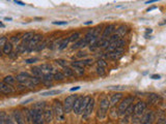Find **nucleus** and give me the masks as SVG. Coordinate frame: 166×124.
Segmentation results:
<instances>
[{"label": "nucleus", "instance_id": "nucleus-1", "mask_svg": "<svg viewBox=\"0 0 166 124\" xmlns=\"http://www.w3.org/2000/svg\"><path fill=\"white\" fill-rule=\"evenodd\" d=\"M110 99H108L107 97H103L102 99L100 100V106H99V110H98V117L100 119H104L107 116V113L110 109Z\"/></svg>", "mask_w": 166, "mask_h": 124}, {"label": "nucleus", "instance_id": "nucleus-2", "mask_svg": "<svg viewBox=\"0 0 166 124\" xmlns=\"http://www.w3.org/2000/svg\"><path fill=\"white\" fill-rule=\"evenodd\" d=\"M133 102H134V96H128V97H126L123 100H122V103H119L118 109V115H120V116L125 115L126 110L131 106V104L133 103Z\"/></svg>", "mask_w": 166, "mask_h": 124}, {"label": "nucleus", "instance_id": "nucleus-3", "mask_svg": "<svg viewBox=\"0 0 166 124\" xmlns=\"http://www.w3.org/2000/svg\"><path fill=\"white\" fill-rule=\"evenodd\" d=\"M53 111H54V115L56 116V118L60 121L64 120V109H63V104L61 103L59 100H55L54 102V107H53Z\"/></svg>", "mask_w": 166, "mask_h": 124}, {"label": "nucleus", "instance_id": "nucleus-4", "mask_svg": "<svg viewBox=\"0 0 166 124\" xmlns=\"http://www.w3.org/2000/svg\"><path fill=\"white\" fill-rule=\"evenodd\" d=\"M32 113V123L33 124H45V119H44V114L42 110L38 109H31Z\"/></svg>", "mask_w": 166, "mask_h": 124}, {"label": "nucleus", "instance_id": "nucleus-5", "mask_svg": "<svg viewBox=\"0 0 166 124\" xmlns=\"http://www.w3.org/2000/svg\"><path fill=\"white\" fill-rule=\"evenodd\" d=\"M42 40H43V35L42 34H34V36L27 42V49H26V52H31V51L35 50L37 45L40 44Z\"/></svg>", "mask_w": 166, "mask_h": 124}, {"label": "nucleus", "instance_id": "nucleus-6", "mask_svg": "<svg viewBox=\"0 0 166 124\" xmlns=\"http://www.w3.org/2000/svg\"><path fill=\"white\" fill-rule=\"evenodd\" d=\"M77 98V95L75 94V95H70L68 96L66 99H64L63 102V109H64V113L69 114L71 111H73V106H74V103L75 100Z\"/></svg>", "mask_w": 166, "mask_h": 124}, {"label": "nucleus", "instance_id": "nucleus-7", "mask_svg": "<svg viewBox=\"0 0 166 124\" xmlns=\"http://www.w3.org/2000/svg\"><path fill=\"white\" fill-rule=\"evenodd\" d=\"M93 107H95V99H93V97H90L89 102L87 103L85 109H84L83 113H82L83 119H87L90 115H92V113H93Z\"/></svg>", "mask_w": 166, "mask_h": 124}, {"label": "nucleus", "instance_id": "nucleus-8", "mask_svg": "<svg viewBox=\"0 0 166 124\" xmlns=\"http://www.w3.org/2000/svg\"><path fill=\"white\" fill-rule=\"evenodd\" d=\"M115 31H116V26L114 24H110L108 26H106L105 29H104L102 32V36H101V38L107 40V38H109L112 34H114Z\"/></svg>", "mask_w": 166, "mask_h": 124}, {"label": "nucleus", "instance_id": "nucleus-9", "mask_svg": "<svg viewBox=\"0 0 166 124\" xmlns=\"http://www.w3.org/2000/svg\"><path fill=\"white\" fill-rule=\"evenodd\" d=\"M146 110V103L144 102H139L134 106V115L136 117H140L143 115Z\"/></svg>", "mask_w": 166, "mask_h": 124}, {"label": "nucleus", "instance_id": "nucleus-10", "mask_svg": "<svg viewBox=\"0 0 166 124\" xmlns=\"http://www.w3.org/2000/svg\"><path fill=\"white\" fill-rule=\"evenodd\" d=\"M126 45V41L122 40V38H119V40L115 41H112L111 44H110L108 47L106 48L107 52H110V51H114V50H118V49H122L123 48V45Z\"/></svg>", "mask_w": 166, "mask_h": 124}, {"label": "nucleus", "instance_id": "nucleus-11", "mask_svg": "<svg viewBox=\"0 0 166 124\" xmlns=\"http://www.w3.org/2000/svg\"><path fill=\"white\" fill-rule=\"evenodd\" d=\"M106 57L109 58L110 60H118L119 59L120 57L123 56V49H118V50H114V51H110V52H107L106 53Z\"/></svg>", "mask_w": 166, "mask_h": 124}, {"label": "nucleus", "instance_id": "nucleus-12", "mask_svg": "<svg viewBox=\"0 0 166 124\" xmlns=\"http://www.w3.org/2000/svg\"><path fill=\"white\" fill-rule=\"evenodd\" d=\"M83 97L84 96H77L76 100H75L74 103V106H73V111L74 113L76 114V115H82V110H81V104H82V100H83Z\"/></svg>", "mask_w": 166, "mask_h": 124}, {"label": "nucleus", "instance_id": "nucleus-13", "mask_svg": "<svg viewBox=\"0 0 166 124\" xmlns=\"http://www.w3.org/2000/svg\"><path fill=\"white\" fill-rule=\"evenodd\" d=\"M43 114H44V119H45V123L46 124H50L52 121H53V118H54V111L53 109H45L43 111Z\"/></svg>", "mask_w": 166, "mask_h": 124}, {"label": "nucleus", "instance_id": "nucleus-14", "mask_svg": "<svg viewBox=\"0 0 166 124\" xmlns=\"http://www.w3.org/2000/svg\"><path fill=\"white\" fill-rule=\"evenodd\" d=\"M30 79H31V76L27 73H21V74H17V77H16V81L20 84H23V85L27 84L28 81Z\"/></svg>", "mask_w": 166, "mask_h": 124}, {"label": "nucleus", "instance_id": "nucleus-15", "mask_svg": "<svg viewBox=\"0 0 166 124\" xmlns=\"http://www.w3.org/2000/svg\"><path fill=\"white\" fill-rule=\"evenodd\" d=\"M13 116H14V118L16 120V122H17V124H26L25 117H24L23 114H22L21 111L14 110V112H13Z\"/></svg>", "mask_w": 166, "mask_h": 124}, {"label": "nucleus", "instance_id": "nucleus-16", "mask_svg": "<svg viewBox=\"0 0 166 124\" xmlns=\"http://www.w3.org/2000/svg\"><path fill=\"white\" fill-rule=\"evenodd\" d=\"M14 92V88L11 85L6 84L4 82H0V93L3 94H11Z\"/></svg>", "mask_w": 166, "mask_h": 124}, {"label": "nucleus", "instance_id": "nucleus-17", "mask_svg": "<svg viewBox=\"0 0 166 124\" xmlns=\"http://www.w3.org/2000/svg\"><path fill=\"white\" fill-rule=\"evenodd\" d=\"M153 120H154V113H153L152 111H149V112L143 114L142 118H141V120H140V123L152 124Z\"/></svg>", "mask_w": 166, "mask_h": 124}, {"label": "nucleus", "instance_id": "nucleus-18", "mask_svg": "<svg viewBox=\"0 0 166 124\" xmlns=\"http://www.w3.org/2000/svg\"><path fill=\"white\" fill-rule=\"evenodd\" d=\"M160 100H161L160 95H158V94H156V93L149 94L148 97V102L151 104H157L158 103H160Z\"/></svg>", "mask_w": 166, "mask_h": 124}, {"label": "nucleus", "instance_id": "nucleus-19", "mask_svg": "<svg viewBox=\"0 0 166 124\" xmlns=\"http://www.w3.org/2000/svg\"><path fill=\"white\" fill-rule=\"evenodd\" d=\"M123 98V93H114L113 95L111 96V98H110V104L111 106H115L116 103H118L120 100Z\"/></svg>", "mask_w": 166, "mask_h": 124}, {"label": "nucleus", "instance_id": "nucleus-20", "mask_svg": "<svg viewBox=\"0 0 166 124\" xmlns=\"http://www.w3.org/2000/svg\"><path fill=\"white\" fill-rule=\"evenodd\" d=\"M31 73H32V74H33L34 77L40 78L41 80H42V78H43V76H44V71L42 70L41 66H33L31 68Z\"/></svg>", "mask_w": 166, "mask_h": 124}, {"label": "nucleus", "instance_id": "nucleus-21", "mask_svg": "<svg viewBox=\"0 0 166 124\" xmlns=\"http://www.w3.org/2000/svg\"><path fill=\"white\" fill-rule=\"evenodd\" d=\"M88 41H87L85 38H83V40H78L73 45V49L75 50V49H81V48H84L86 47V45H88Z\"/></svg>", "mask_w": 166, "mask_h": 124}, {"label": "nucleus", "instance_id": "nucleus-22", "mask_svg": "<svg viewBox=\"0 0 166 124\" xmlns=\"http://www.w3.org/2000/svg\"><path fill=\"white\" fill-rule=\"evenodd\" d=\"M128 31H129V29L127 26L125 25H122V26H119V27L116 29V34L118 35L119 37H123V36H125V35L128 33Z\"/></svg>", "mask_w": 166, "mask_h": 124}, {"label": "nucleus", "instance_id": "nucleus-23", "mask_svg": "<svg viewBox=\"0 0 166 124\" xmlns=\"http://www.w3.org/2000/svg\"><path fill=\"white\" fill-rule=\"evenodd\" d=\"M54 80V74H51V73H46L44 74L43 78H42V81H43V83L45 84H50L51 85V81Z\"/></svg>", "mask_w": 166, "mask_h": 124}, {"label": "nucleus", "instance_id": "nucleus-24", "mask_svg": "<svg viewBox=\"0 0 166 124\" xmlns=\"http://www.w3.org/2000/svg\"><path fill=\"white\" fill-rule=\"evenodd\" d=\"M13 52V44L11 41L6 42V44L2 47V53H4L6 55H9Z\"/></svg>", "mask_w": 166, "mask_h": 124}, {"label": "nucleus", "instance_id": "nucleus-25", "mask_svg": "<svg viewBox=\"0 0 166 124\" xmlns=\"http://www.w3.org/2000/svg\"><path fill=\"white\" fill-rule=\"evenodd\" d=\"M24 117L26 122H32V113H31V109H25L24 111Z\"/></svg>", "mask_w": 166, "mask_h": 124}, {"label": "nucleus", "instance_id": "nucleus-26", "mask_svg": "<svg viewBox=\"0 0 166 124\" xmlns=\"http://www.w3.org/2000/svg\"><path fill=\"white\" fill-rule=\"evenodd\" d=\"M34 32H32V31H29V32H26L25 34H23V36L21 37V40L22 41H26V42H28L29 41L31 40L32 37L34 36Z\"/></svg>", "mask_w": 166, "mask_h": 124}, {"label": "nucleus", "instance_id": "nucleus-27", "mask_svg": "<svg viewBox=\"0 0 166 124\" xmlns=\"http://www.w3.org/2000/svg\"><path fill=\"white\" fill-rule=\"evenodd\" d=\"M3 82L8 84V85H11V86H13V85H14L15 82H16V78L12 77V76H6L4 79H3Z\"/></svg>", "mask_w": 166, "mask_h": 124}, {"label": "nucleus", "instance_id": "nucleus-28", "mask_svg": "<svg viewBox=\"0 0 166 124\" xmlns=\"http://www.w3.org/2000/svg\"><path fill=\"white\" fill-rule=\"evenodd\" d=\"M69 42H70L69 37L64 38V40H63V41H60L59 45H58V49H59V50H63V49H66L68 47V45H69Z\"/></svg>", "mask_w": 166, "mask_h": 124}, {"label": "nucleus", "instance_id": "nucleus-29", "mask_svg": "<svg viewBox=\"0 0 166 124\" xmlns=\"http://www.w3.org/2000/svg\"><path fill=\"white\" fill-rule=\"evenodd\" d=\"M40 66H41V68H42V70H43V71H46V73H50V71L53 69L52 65L49 64V63H44V64L40 65Z\"/></svg>", "mask_w": 166, "mask_h": 124}, {"label": "nucleus", "instance_id": "nucleus-30", "mask_svg": "<svg viewBox=\"0 0 166 124\" xmlns=\"http://www.w3.org/2000/svg\"><path fill=\"white\" fill-rule=\"evenodd\" d=\"M61 92H63L61 90H50V91H47V92L42 93V95L43 96H50V95H55V94H60Z\"/></svg>", "mask_w": 166, "mask_h": 124}, {"label": "nucleus", "instance_id": "nucleus-31", "mask_svg": "<svg viewBox=\"0 0 166 124\" xmlns=\"http://www.w3.org/2000/svg\"><path fill=\"white\" fill-rule=\"evenodd\" d=\"M63 74L67 77H73L74 76V70L71 67H64L63 68Z\"/></svg>", "mask_w": 166, "mask_h": 124}, {"label": "nucleus", "instance_id": "nucleus-32", "mask_svg": "<svg viewBox=\"0 0 166 124\" xmlns=\"http://www.w3.org/2000/svg\"><path fill=\"white\" fill-rule=\"evenodd\" d=\"M47 45H48V41H44L43 42H42V44H38V45H37V48H35L34 51L40 52V51H42V50H44V49L47 47Z\"/></svg>", "mask_w": 166, "mask_h": 124}, {"label": "nucleus", "instance_id": "nucleus-33", "mask_svg": "<svg viewBox=\"0 0 166 124\" xmlns=\"http://www.w3.org/2000/svg\"><path fill=\"white\" fill-rule=\"evenodd\" d=\"M5 124H17V122H16V120L13 115H6Z\"/></svg>", "mask_w": 166, "mask_h": 124}, {"label": "nucleus", "instance_id": "nucleus-34", "mask_svg": "<svg viewBox=\"0 0 166 124\" xmlns=\"http://www.w3.org/2000/svg\"><path fill=\"white\" fill-rule=\"evenodd\" d=\"M79 37H80V33H79V32H75V33H73L69 37V41L71 42H75V41H77L78 40H79Z\"/></svg>", "mask_w": 166, "mask_h": 124}, {"label": "nucleus", "instance_id": "nucleus-35", "mask_svg": "<svg viewBox=\"0 0 166 124\" xmlns=\"http://www.w3.org/2000/svg\"><path fill=\"white\" fill-rule=\"evenodd\" d=\"M64 78H66V76L63 74V73H60V71L54 74V80L55 81H63V80H64Z\"/></svg>", "mask_w": 166, "mask_h": 124}, {"label": "nucleus", "instance_id": "nucleus-36", "mask_svg": "<svg viewBox=\"0 0 166 124\" xmlns=\"http://www.w3.org/2000/svg\"><path fill=\"white\" fill-rule=\"evenodd\" d=\"M55 62H56L58 65H60L61 67H63V68L68 66V61L64 60V59H57V60H55Z\"/></svg>", "mask_w": 166, "mask_h": 124}, {"label": "nucleus", "instance_id": "nucleus-37", "mask_svg": "<svg viewBox=\"0 0 166 124\" xmlns=\"http://www.w3.org/2000/svg\"><path fill=\"white\" fill-rule=\"evenodd\" d=\"M21 38L17 36V35H15V36H12L11 37V42L13 45H19V42H20Z\"/></svg>", "mask_w": 166, "mask_h": 124}, {"label": "nucleus", "instance_id": "nucleus-38", "mask_svg": "<svg viewBox=\"0 0 166 124\" xmlns=\"http://www.w3.org/2000/svg\"><path fill=\"white\" fill-rule=\"evenodd\" d=\"M6 114L4 112H0V124H5Z\"/></svg>", "mask_w": 166, "mask_h": 124}, {"label": "nucleus", "instance_id": "nucleus-39", "mask_svg": "<svg viewBox=\"0 0 166 124\" xmlns=\"http://www.w3.org/2000/svg\"><path fill=\"white\" fill-rule=\"evenodd\" d=\"M98 66H100V67H103V68H105L107 66V63H106V61L105 60H103V59H99L98 60Z\"/></svg>", "mask_w": 166, "mask_h": 124}, {"label": "nucleus", "instance_id": "nucleus-40", "mask_svg": "<svg viewBox=\"0 0 166 124\" xmlns=\"http://www.w3.org/2000/svg\"><path fill=\"white\" fill-rule=\"evenodd\" d=\"M97 73H98V74H100V76H104V74H105V68L98 66L97 67Z\"/></svg>", "mask_w": 166, "mask_h": 124}, {"label": "nucleus", "instance_id": "nucleus-41", "mask_svg": "<svg viewBox=\"0 0 166 124\" xmlns=\"http://www.w3.org/2000/svg\"><path fill=\"white\" fill-rule=\"evenodd\" d=\"M81 64L83 65V66H85V65H89V64H92V62L93 60L92 59H84V60H81Z\"/></svg>", "mask_w": 166, "mask_h": 124}, {"label": "nucleus", "instance_id": "nucleus-42", "mask_svg": "<svg viewBox=\"0 0 166 124\" xmlns=\"http://www.w3.org/2000/svg\"><path fill=\"white\" fill-rule=\"evenodd\" d=\"M6 42H8V38L5 36H0V47H3Z\"/></svg>", "mask_w": 166, "mask_h": 124}, {"label": "nucleus", "instance_id": "nucleus-43", "mask_svg": "<svg viewBox=\"0 0 166 124\" xmlns=\"http://www.w3.org/2000/svg\"><path fill=\"white\" fill-rule=\"evenodd\" d=\"M38 59V58H29V59H26L25 60V62H26V63H34V62H37Z\"/></svg>", "mask_w": 166, "mask_h": 124}, {"label": "nucleus", "instance_id": "nucleus-44", "mask_svg": "<svg viewBox=\"0 0 166 124\" xmlns=\"http://www.w3.org/2000/svg\"><path fill=\"white\" fill-rule=\"evenodd\" d=\"M52 24L53 25H67L68 22L67 21H63V22H57V21H54L52 22Z\"/></svg>", "mask_w": 166, "mask_h": 124}, {"label": "nucleus", "instance_id": "nucleus-45", "mask_svg": "<svg viewBox=\"0 0 166 124\" xmlns=\"http://www.w3.org/2000/svg\"><path fill=\"white\" fill-rule=\"evenodd\" d=\"M85 56H86V53H84V52H79V53L77 54V57H79V58L85 57Z\"/></svg>", "mask_w": 166, "mask_h": 124}, {"label": "nucleus", "instance_id": "nucleus-46", "mask_svg": "<svg viewBox=\"0 0 166 124\" xmlns=\"http://www.w3.org/2000/svg\"><path fill=\"white\" fill-rule=\"evenodd\" d=\"M151 78H152V79H154V80H159L161 78V76H160V74H153Z\"/></svg>", "mask_w": 166, "mask_h": 124}, {"label": "nucleus", "instance_id": "nucleus-47", "mask_svg": "<svg viewBox=\"0 0 166 124\" xmlns=\"http://www.w3.org/2000/svg\"><path fill=\"white\" fill-rule=\"evenodd\" d=\"M158 1H160V0H148L145 3L146 4H151V3H154V2H158Z\"/></svg>", "mask_w": 166, "mask_h": 124}, {"label": "nucleus", "instance_id": "nucleus-48", "mask_svg": "<svg viewBox=\"0 0 166 124\" xmlns=\"http://www.w3.org/2000/svg\"><path fill=\"white\" fill-rule=\"evenodd\" d=\"M15 2L17 3V4H19V5H22V6H24V5H25V3H24V2H22V1H20V0H15Z\"/></svg>", "mask_w": 166, "mask_h": 124}, {"label": "nucleus", "instance_id": "nucleus-49", "mask_svg": "<svg viewBox=\"0 0 166 124\" xmlns=\"http://www.w3.org/2000/svg\"><path fill=\"white\" fill-rule=\"evenodd\" d=\"M157 8V6H153V7H149L148 8V12H151V11H154V9Z\"/></svg>", "mask_w": 166, "mask_h": 124}, {"label": "nucleus", "instance_id": "nucleus-50", "mask_svg": "<svg viewBox=\"0 0 166 124\" xmlns=\"http://www.w3.org/2000/svg\"><path fill=\"white\" fill-rule=\"evenodd\" d=\"M80 89V87L79 86H77V87H74V88H72L71 91H75V90H79Z\"/></svg>", "mask_w": 166, "mask_h": 124}, {"label": "nucleus", "instance_id": "nucleus-51", "mask_svg": "<svg viewBox=\"0 0 166 124\" xmlns=\"http://www.w3.org/2000/svg\"><path fill=\"white\" fill-rule=\"evenodd\" d=\"M90 24H93L92 21H88V22H85V23H84V25H90Z\"/></svg>", "mask_w": 166, "mask_h": 124}, {"label": "nucleus", "instance_id": "nucleus-52", "mask_svg": "<svg viewBox=\"0 0 166 124\" xmlns=\"http://www.w3.org/2000/svg\"><path fill=\"white\" fill-rule=\"evenodd\" d=\"M5 20L6 21H12V19L11 18H5Z\"/></svg>", "mask_w": 166, "mask_h": 124}, {"label": "nucleus", "instance_id": "nucleus-53", "mask_svg": "<svg viewBox=\"0 0 166 124\" xmlns=\"http://www.w3.org/2000/svg\"><path fill=\"white\" fill-rule=\"evenodd\" d=\"M0 27H3V24H2L1 22H0Z\"/></svg>", "mask_w": 166, "mask_h": 124}, {"label": "nucleus", "instance_id": "nucleus-54", "mask_svg": "<svg viewBox=\"0 0 166 124\" xmlns=\"http://www.w3.org/2000/svg\"><path fill=\"white\" fill-rule=\"evenodd\" d=\"M1 55H2V51L0 50V56H1Z\"/></svg>", "mask_w": 166, "mask_h": 124}, {"label": "nucleus", "instance_id": "nucleus-55", "mask_svg": "<svg viewBox=\"0 0 166 124\" xmlns=\"http://www.w3.org/2000/svg\"><path fill=\"white\" fill-rule=\"evenodd\" d=\"M140 124H146V123H140Z\"/></svg>", "mask_w": 166, "mask_h": 124}]
</instances>
